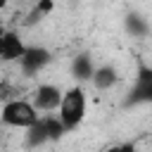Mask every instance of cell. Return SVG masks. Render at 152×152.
Listing matches in <instances>:
<instances>
[{
	"instance_id": "obj_1",
	"label": "cell",
	"mask_w": 152,
	"mask_h": 152,
	"mask_svg": "<svg viewBox=\"0 0 152 152\" xmlns=\"http://www.w3.org/2000/svg\"><path fill=\"white\" fill-rule=\"evenodd\" d=\"M83 116H86V95L78 86L69 88L59 100V121L64 124V128H76L83 121Z\"/></svg>"
},
{
	"instance_id": "obj_2",
	"label": "cell",
	"mask_w": 152,
	"mask_h": 152,
	"mask_svg": "<svg viewBox=\"0 0 152 152\" xmlns=\"http://www.w3.org/2000/svg\"><path fill=\"white\" fill-rule=\"evenodd\" d=\"M0 119L2 124L14 126V128H28L31 124L38 121V114H36V107L26 100H7Z\"/></svg>"
},
{
	"instance_id": "obj_3",
	"label": "cell",
	"mask_w": 152,
	"mask_h": 152,
	"mask_svg": "<svg viewBox=\"0 0 152 152\" xmlns=\"http://www.w3.org/2000/svg\"><path fill=\"white\" fill-rule=\"evenodd\" d=\"M17 62L21 64V71H24L26 76H33V74H38V71L50 62V52H48L45 48H26L24 55H21Z\"/></svg>"
},
{
	"instance_id": "obj_4",
	"label": "cell",
	"mask_w": 152,
	"mask_h": 152,
	"mask_svg": "<svg viewBox=\"0 0 152 152\" xmlns=\"http://www.w3.org/2000/svg\"><path fill=\"white\" fill-rule=\"evenodd\" d=\"M59 100H62V90L57 86H50V83H43L33 90V107L36 109H43V112H52L59 107Z\"/></svg>"
},
{
	"instance_id": "obj_5",
	"label": "cell",
	"mask_w": 152,
	"mask_h": 152,
	"mask_svg": "<svg viewBox=\"0 0 152 152\" xmlns=\"http://www.w3.org/2000/svg\"><path fill=\"white\" fill-rule=\"evenodd\" d=\"M24 43L21 38L14 33V31H5V38H2V50H0V59L5 62H17L21 55H24Z\"/></svg>"
},
{
	"instance_id": "obj_6",
	"label": "cell",
	"mask_w": 152,
	"mask_h": 152,
	"mask_svg": "<svg viewBox=\"0 0 152 152\" xmlns=\"http://www.w3.org/2000/svg\"><path fill=\"white\" fill-rule=\"evenodd\" d=\"M90 81H93V86H95L97 90H107V88H112V86L116 83V69L109 66V64H102V66L93 69Z\"/></svg>"
},
{
	"instance_id": "obj_7",
	"label": "cell",
	"mask_w": 152,
	"mask_h": 152,
	"mask_svg": "<svg viewBox=\"0 0 152 152\" xmlns=\"http://www.w3.org/2000/svg\"><path fill=\"white\" fill-rule=\"evenodd\" d=\"M43 142H48V133H45L43 119H38V121L31 124L28 131H26V145H28V147H38V145H43Z\"/></svg>"
},
{
	"instance_id": "obj_8",
	"label": "cell",
	"mask_w": 152,
	"mask_h": 152,
	"mask_svg": "<svg viewBox=\"0 0 152 152\" xmlns=\"http://www.w3.org/2000/svg\"><path fill=\"white\" fill-rule=\"evenodd\" d=\"M126 28H128V33H133L135 38H145L147 36V19H142L140 14H128L126 17Z\"/></svg>"
},
{
	"instance_id": "obj_9",
	"label": "cell",
	"mask_w": 152,
	"mask_h": 152,
	"mask_svg": "<svg viewBox=\"0 0 152 152\" xmlns=\"http://www.w3.org/2000/svg\"><path fill=\"white\" fill-rule=\"evenodd\" d=\"M71 69H74V76H76V78L88 81V78H90V74H93V62H90V57H88V55H78V57L74 59Z\"/></svg>"
},
{
	"instance_id": "obj_10",
	"label": "cell",
	"mask_w": 152,
	"mask_h": 152,
	"mask_svg": "<svg viewBox=\"0 0 152 152\" xmlns=\"http://www.w3.org/2000/svg\"><path fill=\"white\" fill-rule=\"evenodd\" d=\"M43 124H45V133H48V140H59L62 135H64V124L59 121V119H55V116H45L43 119Z\"/></svg>"
},
{
	"instance_id": "obj_11",
	"label": "cell",
	"mask_w": 152,
	"mask_h": 152,
	"mask_svg": "<svg viewBox=\"0 0 152 152\" xmlns=\"http://www.w3.org/2000/svg\"><path fill=\"white\" fill-rule=\"evenodd\" d=\"M36 12H38V14H48V12H52V0H38Z\"/></svg>"
},
{
	"instance_id": "obj_12",
	"label": "cell",
	"mask_w": 152,
	"mask_h": 152,
	"mask_svg": "<svg viewBox=\"0 0 152 152\" xmlns=\"http://www.w3.org/2000/svg\"><path fill=\"white\" fill-rule=\"evenodd\" d=\"M12 95V88H10V83H0V100H7Z\"/></svg>"
},
{
	"instance_id": "obj_13",
	"label": "cell",
	"mask_w": 152,
	"mask_h": 152,
	"mask_svg": "<svg viewBox=\"0 0 152 152\" xmlns=\"http://www.w3.org/2000/svg\"><path fill=\"white\" fill-rule=\"evenodd\" d=\"M2 38H5V28H2V24H0V50H2Z\"/></svg>"
},
{
	"instance_id": "obj_14",
	"label": "cell",
	"mask_w": 152,
	"mask_h": 152,
	"mask_svg": "<svg viewBox=\"0 0 152 152\" xmlns=\"http://www.w3.org/2000/svg\"><path fill=\"white\" fill-rule=\"evenodd\" d=\"M5 5H7V0H0V7H5Z\"/></svg>"
}]
</instances>
